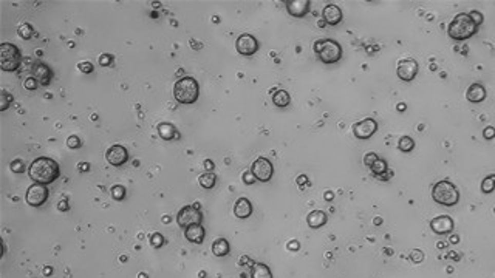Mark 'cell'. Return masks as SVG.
<instances>
[{"label": "cell", "instance_id": "1", "mask_svg": "<svg viewBox=\"0 0 495 278\" xmlns=\"http://www.w3.org/2000/svg\"><path fill=\"white\" fill-rule=\"evenodd\" d=\"M28 175L34 183L48 186L59 178L61 167L54 160L47 158V156H41L31 163V166L28 167Z\"/></svg>", "mask_w": 495, "mask_h": 278}, {"label": "cell", "instance_id": "2", "mask_svg": "<svg viewBox=\"0 0 495 278\" xmlns=\"http://www.w3.org/2000/svg\"><path fill=\"white\" fill-rule=\"evenodd\" d=\"M477 31H478V25L473 22L470 14H466V13L456 14L453 17V21L449 24V28H447V34L453 41L470 39L472 36L477 34Z\"/></svg>", "mask_w": 495, "mask_h": 278}, {"label": "cell", "instance_id": "3", "mask_svg": "<svg viewBox=\"0 0 495 278\" xmlns=\"http://www.w3.org/2000/svg\"><path fill=\"white\" fill-rule=\"evenodd\" d=\"M198 94H200L198 82L191 76H184L174 84V97L180 104H184V105L194 104L197 102Z\"/></svg>", "mask_w": 495, "mask_h": 278}, {"label": "cell", "instance_id": "4", "mask_svg": "<svg viewBox=\"0 0 495 278\" xmlns=\"http://www.w3.org/2000/svg\"><path fill=\"white\" fill-rule=\"evenodd\" d=\"M432 198H433L435 203H438L441 206L452 207V206L458 204L460 192H458V189H456V186L453 183H450L449 180H441L433 186Z\"/></svg>", "mask_w": 495, "mask_h": 278}, {"label": "cell", "instance_id": "5", "mask_svg": "<svg viewBox=\"0 0 495 278\" xmlns=\"http://www.w3.org/2000/svg\"><path fill=\"white\" fill-rule=\"evenodd\" d=\"M313 48L323 64H336L342 57V47L333 39H319Z\"/></svg>", "mask_w": 495, "mask_h": 278}, {"label": "cell", "instance_id": "6", "mask_svg": "<svg viewBox=\"0 0 495 278\" xmlns=\"http://www.w3.org/2000/svg\"><path fill=\"white\" fill-rule=\"evenodd\" d=\"M0 62H2L4 71H16L22 62V54L19 48L13 44H2L0 45Z\"/></svg>", "mask_w": 495, "mask_h": 278}, {"label": "cell", "instance_id": "7", "mask_svg": "<svg viewBox=\"0 0 495 278\" xmlns=\"http://www.w3.org/2000/svg\"><path fill=\"white\" fill-rule=\"evenodd\" d=\"M203 220V213L198 207V204H192V206H186L183 207L178 215H177V223L180 227H189L194 224H201Z\"/></svg>", "mask_w": 495, "mask_h": 278}, {"label": "cell", "instance_id": "8", "mask_svg": "<svg viewBox=\"0 0 495 278\" xmlns=\"http://www.w3.org/2000/svg\"><path fill=\"white\" fill-rule=\"evenodd\" d=\"M251 172H253V175L256 176L257 181L268 183L273 178L274 167H273V163L268 158H257L251 166Z\"/></svg>", "mask_w": 495, "mask_h": 278}, {"label": "cell", "instance_id": "9", "mask_svg": "<svg viewBox=\"0 0 495 278\" xmlns=\"http://www.w3.org/2000/svg\"><path fill=\"white\" fill-rule=\"evenodd\" d=\"M25 200H27V203H28L30 206H33V207L42 206V204L48 200V189H47V186L37 184V183L31 184V186L28 187L27 193H25Z\"/></svg>", "mask_w": 495, "mask_h": 278}, {"label": "cell", "instance_id": "10", "mask_svg": "<svg viewBox=\"0 0 495 278\" xmlns=\"http://www.w3.org/2000/svg\"><path fill=\"white\" fill-rule=\"evenodd\" d=\"M376 130H378V122L371 117L362 119L353 125V133L357 139H368L376 133Z\"/></svg>", "mask_w": 495, "mask_h": 278}, {"label": "cell", "instance_id": "11", "mask_svg": "<svg viewBox=\"0 0 495 278\" xmlns=\"http://www.w3.org/2000/svg\"><path fill=\"white\" fill-rule=\"evenodd\" d=\"M235 48L241 56H253L259 50V42L253 34H241L235 42Z\"/></svg>", "mask_w": 495, "mask_h": 278}, {"label": "cell", "instance_id": "12", "mask_svg": "<svg viewBox=\"0 0 495 278\" xmlns=\"http://www.w3.org/2000/svg\"><path fill=\"white\" fill-rule=\"evenodd\" d=\"M105 160L110 166L113 167H121L127 163L129 160V152L124 146H111L107 152H105Z\"/></svg>", "mask_w": 495, "mask_h": 278}, {"label": "cell", "instance_id": "13", "mask_svg": "<svg viewBox=\"0 0 495 278\" xmlns=\"http://www.w3.org/2000/svg\"><path fill=\"white\" fill-rule=\"evenodd\" d=\"M396 74L401 81L404 82H410L416 77L418 74V62L415 59H403L398 65Z\"/></svg>", "mask_w": 495, "mask_h": 278}, {"label": "cell", "instance_id": "14", "mask_svg": "<svg viewBox=\"0 0 495 278\" xmlns=\"http://www.w3.org/2000/svg\"><path fill=\"white\" fill-rule=\"evenodd\" d=\"M33 77L39 82V85H50L53 81V71L48 65L42 62H36L31 68Z\"/></svg>", "mask_w": 495, "mask_h": 278}, {"label": "cell", "instance_id": "15", "mask_svg": "<svg viewBox=\"0 0 495 278\" xmlns=\"http://www.w3.org/2000/svg\"><path fill=\"white\" fill-rule=\"evenodd\" d=\"M430 229L438 235H447L453 230V220L449 215L436 216L430 221Z\"/></svg>", "mask_w": 495, "mask_h": 278}, {"label": "cell", "instance_id": "16", "mask_svg": "<svg viewBox=\"0 0 495 278\" xmlns=\"http://www.w3.org/2000/svg\"><path fill=\"white\" fill-rule=\"evenodd\" d=\"M285 5H287V11L293 17H303L308 14L311 2L310 0H288Z\"/></svg>", "mask_w": 495, "mask_h": 278}, {"label": "cell", "instance_id": "17", "mask_svg": "<svg viewBox=\"0 0 495 278\" xmlns=\"http://www.w3.org/2000/svg\"><path fill=\"white\" fill-rule=\"evenodd\" d=\"M322 16H323V21L328 24V25H337L342 22V10L337 7V5H327L322 11Z\"/></svg>", "mask_w": 495, "mask_h": 278}, {"label": "cell", "instance_id": "18", "mask_svg": "<svg viewBox=\"0 0 495 278\" xmlns=\"http://www.w3.org/2000/svg\"><path fill=\"white\" fill-rule=\"evenodd\" d=\"M253 213V204L247 198H238L234 204V215L240 220H244L251 216Z\"/></svg>", "mask_w": 495, "mask_h": 278}, {"label": "cell", "instance_id": "19", "mask_svg": "<svg viewBox=\"0 0 495 278\" xmlns=\"http://www.w3.org/2000/svg\"><path fill=\"white\" fill-rule=\"evenodd\" d=\"M204 235H206V232H204L201 224H194V226H189V227L184 229L186 240L194 243V244H201L203 240H204Z\"/></svg>", "mask_w": 495, "mask_h": 278}, {"label": "cell", "instance_id": "20", "mask_svg": "<svg viewBox=\"0 0 495 278\" xmlns=\"http://www.w3.org/2000/svg\"><path fill=\"white\" fill-rule=\"evenodd\" d=\"M466 97L469 102H473V104L483 102L486 99V88L481 84H472L466 91Z\"/></svg>", "mask_w": 495, "mask_h": 278}, {"label": "cell", "instance_id": "21", "mask_svg": "<svg viewBox=\"0 0 495 278\" xmlns=\"http://www.w3.org/2000/svg\"><path fill=\"white\" fill-rule=\"evenodd\" d=\"M370 170H371V173H373L375 176L383 178V181H387V180L393 175V173H389V166H387V163H386L384 160H381V158H378L373 164L370 166Z\"/></svg>", "mask_w": 495, "mask_h": 278}, {"label": "cell", "instance_id": "22", "mask_svg": "<svg viewBox=\"0 0 495 278\" xmlns=\"http://www.w3.org/2000/svg\"><path fill=\"white\" fill-rule=\"evenodd\" d=\"M327 220H328V216H327V213L322 212V210H313V212L307 216V223H308V226H310L311 229H319V227H322V226L327 223Z\"/></svg>", "mask_w": 495, "mask_h": 278}, {"label": "cell", "instance_id": "23", "mask_svg": "<svg viewBox=\"0 0 495 278\" xmlns=\"http://www.w3.org/2000/svg\"><path fill=\"white\" fill-rule=\"evenodd\" d=\"M251 278H273V272L266 264L254 263L251 267Z\"/></svg>", "mask_w": 495, "mask_h": 278}, {"label": "cell", "instance_id": "24", "mask_svg": "<svg viewBox=\"0 0 495 278\" xmlns=\"http://www.w3.org/2000/svg\"><path fill=\"white\" fill-rule=\"evenodd\" d=\"M231 250V246L227 243V240L224 238H217L212 244V253L215 256H226Z\"/></svg>", "mask_w": 495, "mask_h": 278}, {"label": "cell", "instance_id": "25", "mask_svg": "<svg viewBox=\"0 0 495 278\" xmlns=\"http://www.w3.org/2000/svg\"><path fill=\"white\" fill-rule=\"evenodd\" d=\"M158 134L163 139H166V141H172L174 137H178L175 127L172 124H169V122H163V124L158 125Z\"/></svg>", "mask_w": 495, "mask_h": 278}, {"label": "cell", "instance_id": "26", "mask_svg": "<svg viewBox=\"0 0 495 278\" xmlns=\"http://www.w3.org/2000/svg\"><path fill=\"white\" fill-rule=\"evenodd\" d=\"M273 102L277 107H287L291 102V96H290V93L287 90H277L273 94Z\"/></svg>", "mask_w": 495, "mask_h": 278}, {"label": "cell", "instance_id": "27", "mask_svg": "<svg viewBox=\"0 0 495 278\" xmlns=\"http://www.w3.org/2000/svg\"><path fill=\"white\" fill-rule=\"evenodd\" d=\"M398 149L404 153H409L415 149V141L410 137V136H403L399 139V143H398Z\"/></svg>", "mask_w": 495, "mask_h": 278}, {"label": "cell", "instance_id": "28", "mask_svg": "<svg viewBox=\"0 0 495 278\" xmlns=\"http://www.w3.org/2000/svg\"><path fill=\"white\" fill-rule=\"evenodd\" d=\"M198 181H200V186H201L203 189H212V187L215 186V183H217V176H215L214 173L207 172V173L201 175V176L198 178Z\"/></svg>", "mask_w": 495, "mask_h": 278}, {"label": "cell", "instance_id": "29", "mask_svg": "<svg viewBox=\"0 0 495 278\" xmlns=\"http://www.w3.org/2000/svg\"><path fill=\"white\" fill-rule=\"evenodd\" d=\"M493 190H495V175H489L481 183V192L483 193H490Z\"/></svg>", "mask_w": 495, "mask_h": 278}, {"label": "cell", "instance_id": "30", "mask_svg": "<svg viewBox=\"0 0 495 278\" xmlns=\"http://www.w3.org/2000/svg\"><path fill=\"white\" fill-rule=\"evenodd\" d=\"M11 102H13V96L7 91H2V94H0V110L5 111Z\"/></svg>", "mask_w": 495, "mask_h": 278}, {"label": "cell", "instance_id": "31", "mask_svg": "<svg viewBox=\"0 0 495 278\" xmlns=\"http://www.w3.org/2000/svg\"><path fill=\"white\" fill-rule=\"evenodd\" d=\"M19 36H21L22 39H30V37L33 36V28H31V25H28V24L22 25V27L19 28Z\"/></svg>", "mask_w": 495, "mask_h": 278}, {"label": "cell", "instance_id": "32", "mask_svg": "<svg viewBox=\"0 0 495 278\" xmlns=\"http://www.w3.org/2000/svg\"><path fill=\"white\" fill-rule=\"evenodd\" d=\"M124 195H126V189H124L122 186H115V187H111V196L115 198V200H122L124 198Z\"/></svg>", "mask_w": 495, "mask_h": 278}, {"label": "cell", "instance_id": "33", "mask_svg": "<svg viewBox=\"0 0 495 278\" xmlns=\"http://www.w3.org/2000/svg\"><path fill=\"white\" fill-rule=\"evenodd\" d=\"M67 146H68L70 149H79L82 144H81V141H79V137H78V136H70V137L67 139Z\"/></svg>", "mask_w": 495, "mask_h": 278}, {"label": "cell", "instance_id": "34", "mask_svg": "<svg viewBox=\"0 0 495 278\" xmlns=\"http://www.w3.org/2000/svg\"><path fill=\"white\" fill-rule=\"evenodd\" d=\"M379 156L376 155V153H373V152H370V153H367L365 156H364V164L367 166V167H370L371 164H373L376 160H378Z\"/></svg>", "mask_w": 495, "mask_h": 278}, {"label": "cell", "instance_id": "35", "mask_svg": "<svg viewBox=\"0 0 495 278\" xmlns=\"http://www.w3.org/2000/svg\"><path fill=\"white\" fill-rule=\"evenodd\" d=\"M37 85H39V82H37L34 77H28V79H25V82H24V87H25L27 90H36Z\"/></svg>", "mask_w": 495, "mask_h": 278}, {"label": "cell", "instance_id": "36", "mask_svg": "<svg viewBox=\"0 0 495 278\" xmlns=\"http://www.w3.org/2000/svg\"><path fill=\"white\" fill-rule=\"evenodd\" d=\"M470 14V17L473 19V22L480 27L481 24H483V14L481 13H478V11H472V13H469Z\"/></svg>", "mask_w": 495, "mask_h": 278}, {"label": "cell", "instance_id": "37", "mask_svg": "<svg viewBox=\"0 0 495 278\" xmlns=\"http://www.w3.org/2000/svg\"><path fill=\"white\" fill-rule=\"evenodd\" d=\"M79 70H81L82 73H91V71H93V65H91L90 62H81V64H79Z\"/></svg>", "mask_w": 495, "mask_h": 278}, {"label": "cell", "instance_id": "38", "mask_svg": "<svg viewBox=\"0 0 495 278\" xmlns=\"http://www.w3.org/2000/svg\"><path fill=\"white\" fill-rule=\"evenodd\" d=\"M483 136L486 139H493L495 137V128L493 127H486L484 131H483Z\"/></svg>", "mask_w": 495, "mask_h": 278}, {"label": "cell", "instance_id": "39", "mask_svg": "<svg viewBox=\"0 0 495 278\" xmlns=\"http://www.w3.org/2000/svg\"><path fill=\"white\" fill-rule=\"evenodd\" d=\"M243 181H244L246 184H253V183L256 181V176L253 175V172H246V173L243 175Z\"/></svg>", "mask_w": 495, "mask_h": 278}, {"label": "cell", "instance_id": "40", "mask_svg": "<svg viewBox=\"0 0 495 278\" xmlns=\"http://www.w3.org/2000/svg\"><path fill=\"white\" fill-rule=\"evenodd\" d=\"M11 169H13V172L21 173V172H24V163H22V161H14V163L11 164Z\"/></svg>", "mask_w": 495, "mask_h": 278}, {"label": "cell", "instance_id": "41", "mask_svg": "<svg viewBox=\"0 0 495 278\" xmlns=\"http://www.w3.org/2000/svg\"><path fill=\"white\" fill-rule=\"evenodd\" d=\"M152 244H154L155 247H160V246L163 244V236H161L160 233H154V236H152Z\"/></svg>", "mask_w": 495, "mask_h": 278}, {"label": "cell", "instance_id": "42", "mask_svg": "<svg viewBox=\"0 0 495 278\" xmlns=\"http://www.w3.org/2000/svg\"><path fill=\"white\" fill-rule=\"evenodd\" d=\"M99 64L101 65H104V67H107V65H110L111 64V56H108V54H104L101 59H99Z\"/></svg>", "mask_w": 495, "mask_h": 278}, {"label": "cell", "instance_id": "43", "mask_svg": "<svg viewBox=\"0 0 495 278\" xmlns=\"http://www.w3.org/2000/svg\"><path fill=\"white\" fill-rule=\"evenodd\" d=\"M412 260L413 261H423V253H421V250H415L413 253H412Z\"/></svg>", "mask_w": 495, "mask_h": 278}, {"label": "cell", "instance_id": "44", "mask_svg": "<svg viewBox=\"0 0 495 278\" xmlns=\"http://www.w3.org/2000/svg\"><path fill=\"white\" fill-rule=\"evenodd\" d=\"M204 166H206L207 170H212V169H214V164H212L211 161H204Z\"/></svg>", "mask_w": 495, "mask_h": 278}, {"label": "cell", "instance_id": "45", "mask_svg": "<svg viewBox=\"0 0 495 278\" xmlns=\"http://www.w3.org/2000/svg\"><path fill=\"white\" fill-rule=\"evenodd\" d=\"M288 247H290V249H299V243H290Z\"/></svg>", "mask_w": 495, "mask_h": 278}, {"label": "cell", "instance_id": "46", "mask_svg": "<svg viewBox=\"0 0 495 278\" xmlns=\"http://www.w3.org/2000/svg\"><path fill=\"white\" fill-rule=\"evenodd\" d=\"M325 198H327V200H331V198H333V195H331V193H327V195H325Z\"/></svg>", "mask_w": 495, "mask_h": 278}]
</instances>
